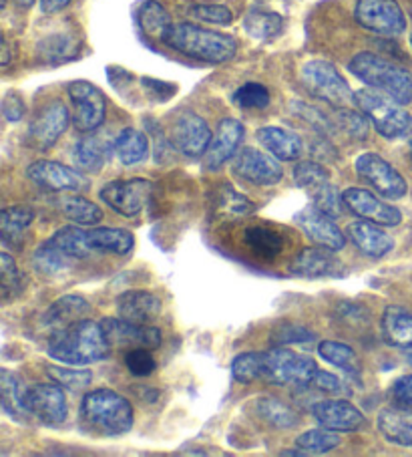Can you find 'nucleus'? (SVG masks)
Wrapping results in <instances>:
<instances>
[{
  "label": "nucleus",
  "mask_w": 412,
  "mask_h": 457,
  "mask_svg": "<svg viewBox=\"0 0 412 457\" xmlns=\"http://www.w3.org/2000/svg\"><path fill=\"white\" fill-rule=\"evenodd\" d=\"M316 335L310 328L296 322H282V325L272 330V345L274 346H288V345H302L314 341Z\"/></svg>",
  "instance_id": "nucleus-49"
},
{
  "label": "nucleus",
  "mask_w": 412,
  "mask_h": 457,
  "mask_svg": "<svg viewBox=\"0 0 412 457\" xmlns=\"http://www.w3.org/2000/svg\"><path fill=\"white\" fill-rule=\"evenodd\" d=\"M22 290H25V277H22L21 268L9 252H3L0 254V293H3V301H14L22 295Z\"/></svg>",
  "instance_id": "nucleus-40"
},
{
  "label": "nucleus",
  "mask_w": 412,
  "mask_h": 457,
  "mask_svg": "<svg viewBox=\"0 0 412 457\" xmlns=\"http://www.w3.org/2000/svg\"><path fill=\"white\" fill-rule=\"evenodd\" d=\"M318 365L308 354L290 351L286 346H274L266 351L264 381L269 385H300L308 387Z\"/></svg>",
  "instance_id": "nucleus-7"
},
{
  "label": "nucleus",
  "mask_w": 412,
  "mask_h": 457,
  "mask_svg": "<svg viewBox=\"0 0 412 457\" xmlns=\"http://www.w3.org/2000/svg\"><path fill=\"white\" fill-rule=\"evenodd\" d=\"M163 43L169 45L173 51L185 54L189 59L213 62V65L232 61L237 53L235 38L224 33H216V30L192 25V22L173 25L168 37L163 38Z\"/></svg>",
  "instance_id": "nucleus-2"
},
{
  "label": "nucleus",
  "mask_w": 412,
  "mask_h": 457,
  "mask_svg": "<svg viewBox=\"0 0 412 457\" xmlns=\"http://www.w3.org/2000/svg\"><path fill=\"white\" fill-rule=\"evenodd\" d=\"M3 113L6 117V121H21L22 115L27 113L25 101L19 96H14V93H9L3 101Z\"/></svg>",
  "instance_id": "nucleus-57"
},
{
  "label": "nucleus",
  "mask_w": 412,
  "mask_h": 457,
  "mask_svg": "<svg viewBox=\"0 0 412 457\" xmlns=\"http://www.w3.org/2000/svg\"><path fill=\"white\" fill-rule=\"evenodd\" d=\"M402 353H404V359H407V362L412 367V346H407V349H402Z\"/></svg>",
  "instance_id": "nucleus-61"
},
{
  "label": "nucleus",
  "mask_w": 412,
  "mask_h": 457,
  "mask_svg": "<svg viewBox=\"0 0 412 457\" xmlns=\"http://www.w3.org/2000/svg\"><path fill=\"white\" fill-rule=\"evenodd\" d=\"M354 104L368 117L380 136L386 139H400L412 133V115L402 109L399 101L384 96L380 91H356Z\"/></svg>",
  "instance_id": "nucleus-5"
},
{
  "label": "nucleus",
  "mask_w": 412,
  "mask_h": 457,
  "mask_svg": "<svg viewBox=\"0 0 412 457\" xmlns=\"http://www.w3.org/2000/svg\"><path fill=\"white\" fill-rule=\"evenodd\" d=\"M113 147L119 162L125 165H137L149 154V139L144 131L127 128L115 137Z\"/></svg>",
  "instance_id": "nucleus-33"
},
{
  "label": "nucleus",
  "mask_w": 412,
  "mask_h": 457,
  "mask_svg": "<svg viewBox=\"0 0 412 457\" xmlns=\"http://www.w3.org/2000/svg\"><path fill=\"white\" fill-rule=\"evenodd\" d=\"M296 226L302 230L308 238L312 242L318 244V246L330 248V250H342L346 246V238L344 232L340 230L338 224L334 222V216L326 214L320 208H316L314 204L312 206H306L298 212L294 216Z\"/></svg>",
  "instance_id": "nucleus-17"
},
{
  "label": "nucleus",
  "mask_w": 412,
  "mask_h": 457,
  "mask_svg": "<svg viewBox=\"0 0 412 457\" xmlns=\"http://www.w3.org/2000/svg\"><path fill=\"white\" fill-rule=\"evenodd\" d=\"M115 152L113 144H107L99 136L81 137L73 147V162L77 170L83 173H97L103 170V165L109 160V155Z\"/></svg>",
  "instance_id": "nucleus-28"
},
{
  "label": "nucleus",
  "mask_w": 412,
  "mask_h": 457,
  "mask_svg": "<svg viewBox=\"0 0 412 457\" xmlns=\"http://www.w3.org/2000/svg\"><path fill=\"white\" fill-rule=\"evenodd\" d=\"M256 137L269 154L278 157L280 162H296L304 154V144L294 131L268 125V128L258 129Z\"/></svg>",
  "instance_id": "nucleus-25"
},
{
  "label": "nucleus",
  "mask_w": 412,
  "mask_h": 457,
  "mask_svg": "<svg viewBox=\"0 0 412 457\" xmlns=\"http://www.w3.org/2000/svg\"><path fill=\"white\" fill-rule=\"evenodd\" d=\"M69 99L73 104V125L81 133L99 129L105 121L107 104L99 87L89 81H73L67 87Z\"/></svg>",
  "instance_id": "nucleus-8"
},
{
  "label": "nucleus",
  "mask_w": 412,
  "mask_h": 457,
  "mask_svg": "<svg viewBox=\"0 0 412 457\" xmlns=\"http://www.w3.org/2000/svg\"><path fill=\"white\" fill-rule=\"evenodd\" d=\"M91 312L89 303L78 295H65L54 301L43 314V325L51 330L65 328L73 322L83 320Z\"/></svg>",
  "instance_id": "nucleus-27"
},
{
  "label": "nucleus",
  "mask_w": 412,
  "mask_h": 457,
  "mask_svg": "<svg viewBox=\"0 0 412 457\" xmlns=\"http://www.w3.org/2000/svg\"><path fill=\"white\" fill-rule=\"evenodd\" d=\"M296 445L302 447L304 452H308L310 455H320L336 449L340 445V437L338 433H334L328 428L310 429V431H304L302 436L296 439Z\"/></svg>",
  "instance_id": "nucleus-46"
},
{
  "label": "nucleus",
  "mask_w": 412,
  "mask_h": 457,
  "mask_svg": "<svg viewBox=\"0 0 412 457\" xmlns=\"http://www.w3.org/2000/svg\"><path fill=\"white\" fill-rule=\"evenodd\" d=\"M356 173L364 178L386 200H402L408 192L407 179L378 154H362L356 160Z\"/></svg>",
  "instance_id": "nucleus-11"
},
{
  "label": "nucleus",
  "mask_w": 412,
  "mask_h": 457,
  "mask_svg": "<svg viewBox=\"0 0 412 457\" xmlns=\"http://www.w3.org/2000/svg\"><path fill=\"white\" fill-rule=\"evenodd\" d=\"M46 375H49L54 383H59L61 387L70 389V391H83L93 383V373L89 371V369H70V367L49 365L46 367Z\"/></svg>",
  "instance_id": "nucleus-47"
},
{
  "label": "nucleus",
  "mask_w": 412,
  "mask_h": 457,
  "mask_svg": "<svg viewBox=\"0 0 412 457\" xmlns=\"http://www.w3.org/2000/svg\"><path fill=\"white\" fill-rule=\"evenodd\" d=\"M284 21L278 12L272 11H251L243 21V29L251 38L258 41H269L282 33Z\"/></svg>",
  "instance_id": "nucleus-39"
},
{
  "label": "nucleus",
  "mask_w": 412,
  "mask_h": 457,
  "mask_svg": "<svg viewBox=\"0 0 412 457\" xmlns=\"http://www.w3.org/2000/svg\"><path fill=\"white\" fill-rule=\"evenodd\" d=\"M253 409H256L260 420L268 421L269 425H272V428L292 429L300 423L298 413L294 411V409H292L286 403H282V401L276 399V397H260V399H256V401H253Z\"/></svg>",
  "instance_id": "nucleus-35"
},
{
  "label": "nucleus",
  "mask_w": 412,
  "mask_h": 457,
  "mask_svg": "<svg viewBox=\"0 0 412 457\" xmlns=\"http://www.w3.org/2000/svg\"><path fill=\"white\" fill-rule=\"evenodd\" d=\"M294 181L308 195H312L314 192H318L322 186L330 184V173L322 163L300 162L294 168Z\"/></svg>",
  "instance_id": "nucleus-45"
},
{
  "label": "nucleus",
  "mask_w": 412,
  "mask_h": 457,
  "mask_svg": "<svg viewBox=\"0 0 412 457\" xmlns=\"http://www.w3.org/2000/svg\"><path fill=\"white\" fill-rule=\"evenodd\" d=\"M111 345L101 322L83 319L65 328L53 330L46 353L65 365H91L109 357Z\"/></svg>",
  "instance_id": "nucleus-1"
},
{
  "label": "nucleus",
  "mask_w": 412,
  "mask_h": 457,
  "mask_svg": "<svg viewBox=\"0 0 412 457\" xmlns=\"http://www.w3.org/2000/svg\"><path fill=\"white\" fill-rule=\"evenodd\" d=\"M89 242L93 252L115 256H127L135 246L133 234L123 228H93L89 230Z\"/></svg>",
  "instance_id": "nucleus-31"
},
{
  "label": "nucleus",
  "mask_w": 412,
  "mask_h": 457,
  "mask_svg": "<svg viewBox=\"0 0 412 457\" xmlns=\"http://www.w3.org/2000/svg\"><path fill=\"white\" fill-rule=\"evenodd\" d=\"M161 311V298L147 290H127L117 298L119 317L137 322V325H152L153 320L160 319Z\"/></svg>",
  "instance_id": "nucleus-23"
},
{
  "label": "nucleus",
  "mask_w": 412,
  "mask_h": 457,
  "mask_svg": "<svg viewBox=\"0 0 412 457\" xmlns=\"http://www.w3.org/2000/svg\"><path fill=\"white\" fill-rule=\"evenodd\" d=\"M0 389H3V407L6 413L14 417V420L22 415H29L25 409L27 387L17 373L9 371V369H3V373H0Z\"/></svg>",
  "instance_id": "nucleus-37"
},
{
  "label": "nucleus",
  "mask_w": 412,
  "mask_h": 457,
  "mask_svg": "<svg viewBox=\"0 0 412 457\" xmlns=\"http://www.w3.org/2000/svg\"><path fill=\"white\" fill-rule=\"evenodd\" d=\"M266 353H242L232 362V375L237 383L251 385L264 379Z\"/></svg>",
  "instance_id": "nucleus-41"
},
{
  "label": "nucleus",
  "mask_w": 412,
  "mask_h": 457,
  "mask_svg": "<svg viewBox=\"0 0 412 457\" xmlns=\"http://www.w3.org/2000/svg\"><path fill=\"white\" fill-rule=\"evenodd\" d=\"M139 21H141V27H144L147 35L161 38V41L165 37H168L169 29L173 27L169 12L165 11V6H161L160 3H155V0H147V3L141 6Z\"/></svg>",
  "instance_id": "nucleus-43"
},
{
  "label": "nucleus",
  "mask_w": 412,
  "mask_h": 457,
  "mask_svg": "<svg viewBox=\"0 0 412 457\" xmlns=\"http://www.w3.org/2000/svg\"><path fill=\"white\" fill-rule=\"evenodd\" d=\"M310 385L314 389L324 391V393H338L342 389V381H340L336 375H332L328 371H320V369L314 373Z\"/></svg>",
  "instance_id": "nucleus-56"
},
{
  "label": "nucleus",
  "mask_w": 412,
  "mask_h": 457,
  "mask_svg": "<svg viewBox=\"0 0 412 457\" xmlns=\"http://www.w3.org/2000/svg\"><path fill=\"white\" fill-rule=\"evenodd\" d=\"M35 222V210L29 206H9L0 212V234L6 246L22 248L30 226Z\"/></svg>",
  "instance_id": "nucleus-29"
},
{
  "label": "nucleus",
  "mask_w": 412,
  "mask_h": 457,
  "mask_svg": "<svg viewBox=\"0 0 412 457\" xmlns=\"http://www.w3.org/2000/svg\"><path fill=\"white\" fill-rule=\"evenodd\" d=\"M346 236L362 254L370 258H384L394 248L392 236L386 234L383 228H378V224L368 222V220L348 226Z\"/></svg>",
  "instance_id": "nucleus-24"
},
{
  "label": "nucleus",
  "mask_w": 412,
  "mask_h": 457,
  "mask_svg": "<svg viewBox=\"0 0 412 457\" xmlns=\"http://www.w3.org/2000/svg\"><path fill=\"white\" fill-rule=\"evenodd\" d=\"M153 192V184L144 178L117 179L103 186L99 198L103 204L125 218H133L144 212L149 195Z\"/></svg>",
  "instance_id": "nucleus-9"
},
{
  "label": "nucleus",
  "mask_w": 412,
  "mask_h": 457,
  "mask_svg": "<svg viewBox=\"0 0 412 457\" xmlns=\"http://www.w3.org/2000/svg\"><path fill=\"white\" fill-rule=\"evenodd\" d=\"M210 125L194 112H184L171 128V144L185 157H202L211 144Z\"/></svg>",
  "instance_id": "nucleus-18"
},
{
  "label": "nucleus",
  "mask_w": 412,
  "mask_h": 457,
  "mask_svg": "<svg viewBox=\"0 0 412 457\" xmlns=\"http://www.w3.org/2000/svg\"><path fill=\"white\" fill-rule=\"evenodd\" d=\"M49 240L73 260H85L95 254L89 242V230H83V226L75 224L61 228Z\"/></svg>",
  "instance_id": "nucleus-34"
},
{
  "label": "nucleus",
  "mask_w": 412,
  "mask_h": 457,
  "mask_svg": "<svg viewBox=\"0 0 412 457\" xmlns=\"http://www.w3.org/2000/svg\"><path fill=\"white\" fill-rule=\"evenodd\" d=\"M11 62V53H9V43L3 41V65L6 67Z\"/></svg>",
  "instance_id": "nucleus-59"
},
{
  "label": "nucleus",
  "mask_w": 412,
  "mask_h": 457,
  "mask_svg": "<svg viewBox=\"0 0 412 457\" xmlns=\"http://www.w3.org/2000/svg\"><path fill=\"white\" fill-rule=\"evenodd\" d=\"M344 204L348 210L354 212L356 216H360L368 222H375L378 226H399L402 222V212L394 206H388L384 200L376 198L375 194L362 187H348L342 192Z\"/></svg>",
  "instance_id": "nucleus-19"
},
{
  "label": "nucleus",
  "mask_w": 412,
  "mask_h": 457,
  "mask_svg": "<svg viewBox=\"0 0 412 457\" xmlns=\"http://www.w3.org/2000/svg\"><path fill=\"white\" fill-rule=\"evenodd\" d=\"M378 431L394 445L412 447V407H386L378 413Z\"/></svg>",
  "instance_id": "nucleus-26"
},
{
  "label": "nucleus",
  "mask_w": 412,
  "mask_h": 457,
  "mask_svg": "<svg viewBox=\"0 0 412 457\" xmlns=\"http://www.w3.org/2000/svg\"><path fill=\"white\" fill-rule=\"evenodd\" d=\"M243 240L251 252L264 260H274L282 254L284 250V238L269 226H250L245 228Z\"/></svg>",
  "instance_id": "nucleus-32"
},
{
  "label": "nucleus",
  "mask_w": 412,
  "mask_h": 457,
  "mask_svg": "<svg viewBox=\"0 0 412 457\" xmlns=\"http://www.w3.org/2000/svg\"><path fill=\"white\" fill-rule=\"evenodd\" d=\"M310 200L316 208H320L322 212H326V214H330V216L338 218L344 214V206H346L344 198H342V194L338 192V187L332 184V181L326 186H322L318 192H314L310 195Z\"/></svg>",
  "instance_id": "nucleus-50"
},
{
  "label": "nucleus",
  "mask_w": 412,
  "mask_h": 457,
  "mask_svg": "<svg viewBox=\"0 0 412 457\" xmlns=\"http://www.w3.org/2000/svg\"><path fill=\"white\" fill-rule=\"evenodd\" d=\"M383 337L388 345L407 349L412 346V314L400 306H386L383 312Z\"/></svg>",
  "instance_id": "nucleus-30"
},
{
  "label": "nucleus",
  "mask_w": 412,
  "mask_h": 457,
  "mask_svg": "<svg viewBox=\"0 0 412 457\" xmlns=\"http://www.w3.org/2000/svg\"><path fill=\"white\" fill-rule=\"evenodd\" d=\"M73 0H41V9L46 14H53V12H59L69 6Z\"/></svg>",
  "instance_id": "nucleus-58"
},
{
  "label": "nucleus",
  "mask_w": 412,
  "mask_h": 457,
  "mask_svg": "<svg viewBox=\"0 0 412 457\" xmlns=\"http://www.w3.org/2000/svg\"><path fill=\"white\" fill-rule=\"evenodd\" d=\"M81 420L87 428L107 437H119L133 428V407L129 399L111 389H95L81 401Z\"/></svg>",
  "instance_id": "nucleus-3"
},
{
  "label": "nucleus",
  "mask_w": 412,
  "mask_h": 457,
  "mask_svg": "<svg viewBox=\"0 0 412 457\" xmlns=\"http://www.w3.org/2000/svg\"><path fill=\"white\" fill-rule=\"evenodd\" d=\"M410 45H412V37H410Z\"/></svg>",
  "instance_id": "nucleus-62"
},
{
  "label": "nucleus",
  "mask_w": 412,
  "mask_h": 457,
  "mask_svg": "<svg viewBox=\"0 0 412 457\" xmlns=\"http://www.w3.org/2000/svg\"><path fill=\"white\" fill-rule=\"evenodd\" d=\"M235 176L248 179L256 186H276L284 178V170L278 157L272 154H264L256 147H243L240 154H235L232 163Z\"/></svg>",
  "instance_id": "nucleus-16"
},
{
  "label": "nucleus",
  "mask_w": 412,
  "mask_h": 457,
  "mask_svg": "<svg viewBox=\"0 0 412 457\" xmlns=\"http://www.w3.org/2000/svg\"><path fill=\"white\" fill-rule=\"evenodd\" d=\"M234 101L242 109H266L269 105V91L260 83H245L235 91Z\"/></svg>",
  "instance_id": "nucleus-51"
},
{
  "label": "nucleus",
  "mask_w": 412,
  "mask_h": 457,
  "mask_svg": "<svg viewBox=\"0 0 412 457\" xmlns=\"http://www.w3.org/2000/svg\"><path fill=\"white\" fill-rule=\"evenodd\" d=\"M392 399L399 405L412 407V375H404L392 385Z\"/></svg>",
  "instance_id": "nucleus-55"
},
{
  "label": "nucleus",
  "mask_w": 412,
  "mask_h": 457,
  "mask_svg": "<svg viewBox=\"0 0 412 457\" xmlns=\"http://www.w3.org/2000/svg\"><path fill=\"white\" fill-rule=\"evenodd\" d=\"M368 117L364 113H356L352 109L342 107L338 109V125L342 128L348 136L354 139H367L370 125H368Z\"/></svg>",
  "instance_id": "nucleus-52"
},
{
  "label": "nucleus",
  "mask_w": 412,
  "mask_h": 457,
  "mask_svg": "<svg viewBox=\"0 0 412 457\" xmlns=\"http://www.w3.org/2000/svg\"><path fill=\"white\" fill-rule=\"evenodd\" d=\"M312 415L322 428L340 433L358 431L364 425V413L350 401L332 399V401H318L312 405Z\"/></svg>",
  "instance_id": "nucleus-20"
},
{
  "label": "nucleus",
  "mask_w": 412,
  "mask_h": 457,
  "mask_svg": "<svg viewBox=\"0 0 412 457\" xmlns=\"http://www.w3.org/2000/svg\"><path fill=\"white\" fill-rule=\"evenodd\" d=\"M103 333H105L111 349H155L161 345V330L152 325H137V322L107 317L101 320Z\"/></svg>",
  "instance_id": "nucleus-15"
},
{
  "label": "nucleus",
  "mask_w": 412,
  "mask_h": 457,
  "mask_svg": "<svg viewBox=\"0 0 412 457\" xmlns=\"http://www.w3.org/2000/svg\"><path fill=\"white\" fill-rule=\"evenodd\" d=\"M27 176L37 186L51 192H85L91 187L89 178H85L81 170H73L65 163L49 160L30 163L27 168Z\"/></svg>",
  "instance_id": "nucleus-13"
},
{
  "label": "nucleus",
  "mask_w": 412,
  "mask_h": 457,
  "mask_svg": "<svg viewBox=\"0 0 412 457\" xmlns=\"http://www.w3.org/2000/svg\"><path fill=\"white\" fill-rule=\"evenodd\" d=\"M77 260L65 254L61 248L54 246L51 240H46L45 244L37 248L33 254V264L41 274H46V277H57V274L69 270Z\"/></svg>",
  "instance_id": "nucleus-38"
},
{
  "label": "nucleus",
  "mask_w": 412,
  "mask_h": 457,
  "mask_svg": "<svg viewBox=\"0 0 412 457\" xmlns=\"http://www.w3.org/2000/svg\"><path fill=\"white\" fill-rule=\"evenodd\" d=\"M125 367L129 369V373L135 377H149L157 367L153 354L149 353L145 346H137L125 354Z\"/></svg>",
  "instance_id": "nucleus-53"
},
{
  "label": "nucleus",
  "mask_w": 412,
  "mask_h": 457,
  "mask_svg": "<svg viewBox=\"0 0 412 457\" xmlns=\"http://www.w3.org/2000/svg\"><path fill=\"white\" fill-rule=\"evenodd\" d=\"M78 53V43L77 38L70 35H54V37H46L45 41L38 45V54L45 61H54V62H62L77 57Z\"/></svg>",
  "instance_id": "nucleus-44"
},
{
  "label": "nucleus",
  "mask_w": 412,
  "mask_h": 457,
  "mask_svg": "<svg viewBox=\"0 0 412 457\" xmlns=\"http://www.w3.org/2000/svg\"><path fill=\"white\" fill-rule=\"evenodd\" d=\"M14 4H17L19 9H30V6L35 4V0H14Z\"/></svg>",
  "instance_id": "nucleus-60"
},
{
  "label": "nucleus",
  "mask_w": 412,
  "mask_h": 457,
  "mask_svg": "<svg viewBox=\"0 0 412 457\" xmlns=\"http://www.w3.org/2000/svg\"><path fill=\"white\" fill-rule=\"evenodd\" d=\"M243 136L245 129L240 121L232 120V117L221 120L216 136H213L208 152H205V168L211 171L219 170L226 162L232 160L242 145Z\"/></svg>",
  "instance_id": "nucleus-22"
},
{
  "label": "nucleus",
  "mask_w": 412,
  "mask_h": 457,
  "mask_svg": "<svg viewBox=\"0 0 412 457\" xmlns=\"http://www.w3.org/2000/svg\"><path fill=\"white\" fill-rule=\"evenodd\" d=\"M410 149H412V144H410Z\"/></svg>",
  "instance_id": "nucleus-63"
},
{
  "label": "nucleus",
  "mask_w": 412,
  "mask_h": 457,
  "mask_svg": "<svg viewBox=\"0 0 412 457\" xmlns=\"http://www.w3.org/2000/svg\"><path fill=\"white\" fill-rule=\"evenodd\" d=\"M350 71L370 89L384 93L400 105L412 104V73L408 69L375 53H358L350 61Z\"/></svg>",
  "instance_id": "nucleus-4"
},
{
  "label": "nucleus",
  "mask_w": 412,
  "mask_h": 457,
  "mask_svg": "<svg viewBox=\"0 0 412 457\" xmlns=\"http://www.w3.org/2000/svg\"><path fill=\"white\" fill-rule=\"evenodd\" d=\"M302 81L316 99L336 109L354 104V93L340 71L328 61H308L302 67Z\"/></svg>",
  "instance_id": "nucleus-6"
},
{
  "label": "nucleus",
  "mask_w": 412,
  "mask_h": 457,
  "mask_svg": "<svg viewBox=\"0 0 412 457\" xmlns=\"http://www.w3.org/2000/svg\"><path fill=\"white\" fill-rule=\"evenodd\" d=\"M25 409L35 420L45 425H61L67 421L69 405L65 391L59 383H38L27 387L25 393Z\"/></svg>",
  "instance_id": "nucleus-12"
},
{
  "label": "nucleus",
  "mask_w": 412,
  "mask_h": 457,
  "mask_svg": "<svg viewBox=\"0 0 412 457\" xmlns=\"http://www.w3.org/2000/svg\"><path fill=\"white\" fill-rule=\"evenodd\" d=\"M189 14L202 22H210V25H229L234 21L232 11L219 4H195L189 9Z\"/></svg>",
  "instance_id": "nucleus-54"
},
{
  "label": "nucleus",
  "mask_w": 412,
  "mask_h": 457,
  "mask_svg": "<svg viewBox=\"0 0 412 457\" xmlns=\"http://www.w3.org/2000/svg\"><path fill=\"white\" fill-rule=\"evenodd\" d=\"M59 206L65 218L77 226H95L103 220V210L97 204L83 198V195H65V198L59 200Z\"/></svg>",
  "instance_id": "nucleus-36"
},
{
  "label": "nucleus",
  "mask_w": 412,
  "mask_h": 457,
  "mask_svg": "<svg viewBox=\"0 0 412 457\" xmlns=\"http://www.w3.org/2000/svg\"><path fill=\"white\" fill-rule=\"evenodd\" d=\"M216 208L219 214H226V216H248L251 212H256V204L250 202L245 195L237 194L234 187H221L219 194H218V200H216Z\"/></svg>",
  "instance_id": "nucleus-48"
},
{
  "label": "nucleus",
  "mask_w": 412,
  "mask_h": 457,
  "mask_svg": "<svg viewBox=\"0 0 412 457\" xmlns=\"http://www.w3.org/2000/svg\"><path fill=\"white\" fill-rule=\"evenodd\" d=\"M354 17L370 33L399 37L407 29V17L396 0H358Z\"/></svg>",
  "instance_id": "nucleus-10"
},
{
  "label": "nucleus",
  "mask_w": 412,
  "mask_h": 457,
  "mask_svg": "<svg viewBox=\"0 0 412 457\" xmlns=\"http://www.w3.org/2000/svg\"><path fill=\"white\" fill-rule=\"evenodd\" d=\"M318 354L324 361L330 362V365L342 369V371H346V373H358L360 371L358 357H356L352 346H348L344 343L322 341L318 345Z\"/></svg>",
  "instance_id": "nucleus-42"
},
{
  "label": "nucleus",
  "mask_w": 412,
  "mask_h": 457,
  "mask_svg": "<svg viewBox=\"0 0 412 457\" xmlns=\"http://www.w3.org/2000/svg\"><path fill=\"white\" fill-rule=\"evenodd\" d=\"M344 270V264L330 248H306L290 264V272L300 278H328L338 277Z\"/></svg>",
  "instance_id": "nucleus-21"
},
{
  "label": "nucleus",
  "mask_w": 412,
  "mask_h": 457,
  "mask_svg": "<svg viewBox=\"0 0 412 457\" xmlns=\"http://www.w3.org/2000/svg\"><path fill=\"white\" fill-rule=\"evenodd\" d=\"M69 109L62 101L54 99L41 107L29 125V141L30 145L46 152V149L57 144L59 137L69 128Z\"/></svg>",
  "instance_id": "nucleus-14"
}]
</instances>
